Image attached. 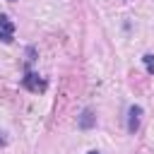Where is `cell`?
I'll use <instances>...</instances> for the list:
<instances>
[{
    "mask_svg": "<svg viewBox=\"0 0 154 154\" xmlns=\"http://www.w3.org/2000/svg\"><path fill=\"white\" fill-rule=\"evenodd\" d=\"M87 154H99V152H87Z\"/></svg>",
    "mask_w": 154,
    "mask_h": 154,
    "instance_id": "7",
    "label": "cell"
},
{
    "mask_svg": "<svg viewBox=\"0 0 154 154\" xmlns=\"http://www.w3.org/2000/svg\"><path fill=\"white\" fill-rule=\"evenodd\" d=\"M140 120H142V106H130L128 108V132H137L140 128Z\"/></svg>",
    "mask_w": 154,
    "mask_h": 154,
    "instance_id": "3",
    "label": "cell"
},
{
    "mask_svg": "<svg viewBox=\"0 0 154 154\" xmlns=\"http://www.w3.org/2000/svg\"><path fill=\"white\" fill-rule=\"evenodd\" d=\"M10 2H14V0H10Z\"/></svg>",
    "mask_w": 154,
    "mask_h": 154,
    "instance_id": "8",
    "label": "cell"
},
{
    "mask_svg": "<svg viewBox=\"0 0 154 154\" xmlns=\"http://www.w3.org/2000/svg\"><path fill=\"white\" fill-rule=\"evenodd\" d=\"M142 60H144V65H147V72H152V75H154V55H152V53H147Z\"/></svg>",
    "mask_w": 154,
    "mask_h": 154,
    "instance_id": "5",
    "label": "cell"
},
{
    "mask_svg": "<svg viewBox=\"0 0 154 154\" xmlns=\"http://www.w3.org/2000/svg\"><path fill=\"white\" fill-rule=\"evenodd\" d=\"M22 84H24L29 91H34V94H38V91H46V87H48V82H46L43 77H38L36 72H26V75L22 77Z\"/></svg>",
    "mask_w": 154,
    "mask_h": 154,
    "instance_id": "1",
    "label": "cell"
},
{
    "mask_svg": "<svg viewBox=\"0 0 154 154\" xmlns=\"http://www.w3.org/2000/svg\"><path fill=\"white\" fill-rule=\"evenodd\" d=\"M2 144H5V137H2V132H0V147H2Z\"/></svg>",
    "mask_w": 154,
    "mask_h": 154,
    "instance_id": "6",
    "label": "cell"
},
{
    "mask_svg": "<svg viewBox=\"0 0 154 154\" xmlns=\"http://www.w3.org/2000/svg\"><path fill=\"white\" fill-rule=\"evenodd\" d=\"M12 38H14V24L7 14H0V41L12 43Z\"/></svg>",
    "mask_w": 154,
    "mask_h": 154,
    "instance_id": "2",
    "label": "cell"
},
{
    "mask_svg": "<svg viewBox=\"0 0 154 154\" xmlns=\"http://www.w3.org/2000/svg\"><path fill=\"white\" fill-rule=\"evenodd\" d=\"M94 123H96V116H94V111H91V108H84V111H82V116L77 118V125H79L82 130L94 128Z\"/></svg>",
    "mask_w": 154,
    "mask_h": 154,
    "instance_id": "4",
    "label": "cell"
}]
</instances>
